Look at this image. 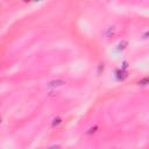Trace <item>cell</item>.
<instances>
[{
  "label": "cell",
  "instance_id": "obj_1",
  "mask_svg": "<svg viewBox=\"0 0 149 149\" xmlns=\"http://www.w3.org/2000/svg\"><path fill=\"white\" fill-rule=\"evenodd\" d=\"M64 84H65V80H63V79H56V80L49 81L48 87H59V86H63Z\"/></svg>",
  "mask_w": 149,
  "mask_h": 149
},
{
  "label": "cell",
  "instance_id": "obj_2",
  "mask_svg": "<svg viewBox=\"0 0 149 149\" xmlns=\"http://www.w3.org/2000/svg\"><path fill=\"white\" fill-rule=\"evenodd\" d=\"M149 84V77H146V78H143V79H141L140 81H139V85L140 86H146V85H148Z\"/></svg>",
  "mask_w": 149,
  "mask_h": 149
},
{
  "label": "cell",
  "instance_id": "obj_3",
  "mask_svg": "<svg viewBox=\"0 0 149 149\" xmlns=\"http://www.w3.org/2000/svg\"><path fill=\"white\" fill-rule=\"evenodd\" d=\"M127 44H128L127 41H122V42H120V43L118 44V48H116V49H118V50H123V49L127 47Z\"/></svg>",
  "mask_w": 149,
  "mask_h": 149
},
{
  "label": "cell",
  "instance_id": "obj_4",
  "mask_svg": "<svg viewBox=\"0 0 149 149\" xmlns=\"http://www.w3.org/2000/svg\"><path fill=\"white\" fill-rule=\"evenodd\" d=\"M113 34H114V28H113V27H109L108 30L106 31V35H107L108 37H111V35H113Z\"/></svg>",
  "mask_w": 149,
  "mask_h": 149
},
{
  "label": "cell",
  "instance_id": "obj_5",
  "mask_svg": "<svg viewBox=\"0 0 149 149\" xmlns=\"http://www.w3.org/2000/svg\"><path fill=\"white\" fill-rule=\"evenodd\" d=\"M59 122H61V119H55V120H54V122H52V127H55V126H56V125H58Z\"/></svg>",
  "mask_w": 149,
  "mask_h": 149
},
{
  "label": "cell",
  "instance_id": "obj_6",
  "mask_svg": "<svg viewBox=\"0 0 149 149\" xmlns=\"http://www.w3.org/2000/svg\"><path fill=\"white\" fill-rule=\"evenodd\" d=\"M97 128H98L97 126H95V127H93V128H91V129L88 130V134H92V133H94V132L97 130Z\"/></svg>",
  "mask_w": 149,
  "mask_h": 149
},
{
  "label": "cell",
  "instance_id": "obj_7",
  "mask_svg": "<svg viewBox=\"0 0 149 149\" xmlns=\"http://www.w3.org/2000/svg\"><path fill=\"white\" fill-rule=\"evenodd\" d=\"M143 38H149V30L143 34Z\"/></svg>",
  "mask_w": 149,
  "mask_h": 149
},
{
  "label": "cell",
  "instance_id": "obj_8",
  "mask_svg": "<svg viewBox=\"0 0 149 149\" xmlns=\"http://www.w3.org/2000/svg\"><path fill=\"white\" fill-rule=\"evenodd\" d=\"M59 148H61L59 146H52V147H50L49 149H59Z\"/></svg>",
  "mask_w": 149,
  "mask_h": 149
}]
</instances>
